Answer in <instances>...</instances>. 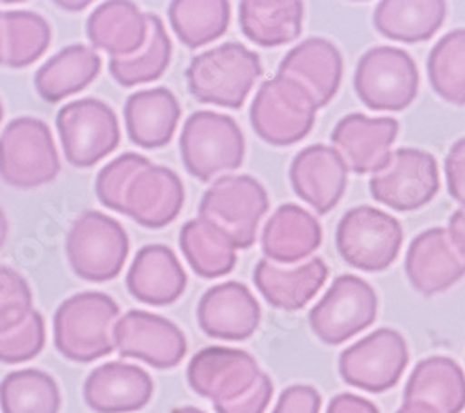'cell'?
I'll list each match as a JSON object with an SVG mask.
<instances>
[{"mask_svg":"<svg viewBox=\"0 0 465 413\" xmlns=\"http://www.w3.org/2000/svg\"><path fill=\"white\" fill-rule=\"evenodd\" d=\"M447 5L441 0H383L374 10V26L395 42H426L441 28Z\"/></svg>","mask_w":465,"mask_h":413,"instance_id":"1f68e13d","label":"cell"},{"mask_svg":"<svg viewBox=\"0 0 465 413\" xmlns=\"http://www.w3.org/2000/svg\"><path fill=\"white\" fill-rule=\"evenodd\" d=\"M154 393L149 372L138 365L108 361L95 367L84 382V400L95 413H133L145 408Z\"/></svg>","mask_w":465,"mask_h":413,"instance_id":"ffe728a7","label":"cell"},{"mask_svg":"<svg viewBox=\"0 0 465 413\" xmlns=\"http://www.w3.org/2000/svg\"><path fill=\"white\" fill-rule=\"evenodd\" d=\"M172 413H205V411H202V409H198V408H193V406H184V408H175V409H172Z\"/></svg>","mask_w":465,"mask_h":413,"instance_id":"c3c4849f","label":"cell"},{"mask_svg":"<svg viewBox=\"0 0 465 413\" xmlns=\"http://www.w3.org/2000/svg\"><path fill=\"white\" fill-rule=\"evenodd\" d=\"M272 395H274L272 379H270L266 372H262L261 379L255 382V386L248 393L225 404H214V411L216 413H264L270 400H272Z\"/></svg>","mask_w":465,"mask_h":413,"instance_id":"60d3db41","label":"cell"},{"mask_svg":"<svg viewBox=\"0 0 465 413\" xmlns=\"http://www.w3.org/2000/svg\"><path fill=\"white\" fill-rule=\"evenodd\" d=\"M147 42L129 58H110L108 71L124 88H134L159 81L172 64V40L159 15L147 14Z\"/></svg>","mask_w":465,"mask_h":413,"instance_id":"836d02e7","label":"cell"},{"mask_svg":"<svg viewBox=\"0 0 465 413\" xmlns=\"http://www.w3.org/2000/svg\"><path fill=\"white\" fill-rule=\"evenodd\" d=\"M321 242L322 228L319 220L294 203L276 209L261 235V248L266 259L282 265L300 262L312 255Z\"/></svg>","mask_w":465,"mask_h":413,"instance_id":"83f0119b","label":"cell"},{"mask_svg":"<svg viewBox=\"0 0 465 413\" xmlns=\"http://www.w3.org/2000/svg\"><path fill=\"white\" fill-rule=\"evenodd\" d=\"M179 248L200 278L216 280L232 272L237 265V246L231 237L207 218L188 220L179 233Z\"/></svg>","mask_w":465,"mask_h":413,"instance_id":"f546056e","label":"cell"},{"mask_svg":"<svg viewBox=\"0 0 465 413\" xmlns=\"http://www.w3.org/2000/svg\"><path fill=\"white\" fill-rule=\"evenodd\" d=\"M378 315V296L361 278L339 276L309 313L313 333L326 345H342L367 329Z\"/></svg>","mask_w":465,"mask_h":413,"instance_id":"30bf717a","label":"cell"},{"mask_svg":"<svg viewBox=\"0 0 465 413\" xmlns=\"http://www.w3.org/2000/svg\"><path fill=\"white\" fill-rule=\"evenodd\" d=\"M56 127L64 157L74 168L95 166L114 153L122 140L115 112L94 97L64 104L58 110Z\"/></svg>","mask_w":465,"mask_h":413,"instance_id":"52a82bcc","label":"cell"},{"mask_svg":"<svg viewBox=\"0 0 465 413\" xmlns=\"http://www.w3.org/2000/svg\"><path fill=\"white\" fill-rule=\"evenodd\" d=\"M278 74L300 83L312 93L319 108L337 93L342 79V56L339 49L322 37H309L282 60Z\"/></svg>","mask_w":465,"mask_h":413,"instance_id":"d4e9b609","label":"cell"},{"mask_svg":"<svg viewBox=\"0 0 465 413\" xmlns=\"http://www.w3.org/2000/svg\"><path fill=\"white\" fill-rule=\"evenodd\" d=\"M58 6L60 8H64V10H73V12H79V10H84V8H88L90 6V3H58Z\"/></svg>","mask_w":465,"mask_h":413,"instance_id":"7dc6e473","label":"cell"},{"mask_svg":"<svg viewBox=\"0 0 465 413\" xmlns=\"http://www.w3.org/2000/svg\"><path fill=\"white\" fill-rule=\"evenodd\" d=\"M408 359L404 337L381 328L341 354L339 372L346 384L369 393H383L399 384Z\"/></svg>","mask_w":465,"mask_h":413,"instance_id":"7c38bea8","label":"cell"},{"mask_svg":"<svg viewBox=\"0 0 465 413\" xmlns=\"http://www.w3.org/2000/svg\"><path fill=\"white\" fill-rule=\"evenodd\" d=\"M328 413H380V411L367 398H361L352 393H341L331 398L328 406Z\"/></svg>","mask_w":465,"mask_h":413,"instance_id":"ee69618b","label":"cell"},{"mask_svg":"<svg viewBox=\"0 0 465 413\" xmlns=\"http://www.w3.org/2000/svg\"><path fill=\"white\" fill-rule=\"evenodd\" d=\"M438 191L440 173L436 159L411 147L397 149L387 164L371 179L372 198L401 212L430 203Z\"/></svg>","mask_w":465,"mask_h":413,"instance_id":"4fadbf2b","label":"cell"},{"mask_svg":"<svg viewBox=\"0 0 465 413\" xmlns=\"http://www.w3.org/2000/svg\"><path fill=\"white\" fill-rule=\"evenodd\" d=\"M179 147L186 172L203 182L220 173L239 170L246 155V142L239 123L231 116L211 110L188 116Z\"/></svg>","mask_w":465,"mask_h":413,"instance_id":"3957f363","label":"cell"},{"mask_svg":"<svg viewBox=\"0 0 465 413\" xmlns=\"http://www.w3.org/2000/svg\"><path fill=\"white\" fill-rule=\"evenodd\" d=\"M261 74L259 54L231 42L193 56L184 77L198 103L239 110Z\"/></svg>","mask_w":465,"mask_h":413,"instance_id":"7a4b0ae2","label":"cell"},{"mask_svg":"<svg viewBox=\"0 0 465 413\" xmlns=\"http://www.w3.org/2000/svg\"><path fill=\"white\" fill-rule=\"evenodd\" d=\"M34 311L28 281L14 269L0 265V335L23 324Z\"/></svg>","mask_w":465,"mask_h":413,"instance_id":"ab89813d","label":"cell"},{"mask_svg":"<svg viewBox=\"0 0 465 413\" xmlns=\"http://www.w3.org/2000/svg\"><path fill=\"white\" fill-rule=\"evenodd\" d=\"M103 60L88 45H67L35 71L34 88L44 101L54 104L86 90L101 73Z\"/></svg>","mask_w":465,"mask_h":413,"instance_id":"f1b7e54d","label":"cell"},{"mask_svg":"<svg viewBox=\"0 0 465 413\" xmlns=\"http://www.w3.org/2000/svg\"><path fill=\"white\" fill-rule=\"evenodd\" d=\"M170 26L188 49H200L220 40L231 23L225 0H175L168 6Z\"/></svg>","mask_w":465,"mask_h":413,"instance_id":"e575fe53","label":"cell"},{"mask_svg":"<svg viewBox=\"0 0 465 413\" xmlns=\"http://www.w3.org/2000/svg\"><path fill=\"white\" fill-rule=\"evenodd\" d=\"M397 413H410V411H408V409H404V408H401Z\"/></svg>","mask_w":465,"mask_h":413,"instance_id":"f907efd6","label":"cell"},{"mask_svg":"<svg viewBox=\"0 0 465 413\" xmlns=\"http://www.w3.org/2000/svg\"><path fill=\"white\" fill-rule=\"evenodd\" d=\"M410 283L424 296L438 294L465 274V261L450 242L449 231L434 228L420 233L406 255Z\"/></svg>","mask_w":465,"mask_h":413,"instance_id":"603a6c76","label":"cell"},{"mask_svg":"<svg viewBox=\"0 0 465 413\" xmlns=\"http://www.w3.org/2000/svg\"><path fill=\"white\" fill-rule=\"evenodd\" d=\"M186 272L175 251L164 244H145L138 250L127 272V289L138 302L170 306L184 294Z\"/></svg>","mask_w":465,"mask_h":413,"instance_id":"7402d4cb","label":"cell"},{"mask_svg":"<svg viewBox=\"0 0 465 413\" xmlns=\"http://www.w3.org/2000/svg\"><path fill=\"white\" fill-rule=\"evenodd\" d=\"M120 306L104 292H81L60 304L54 313L56 350L74 363H92L115 350L114 326Z\"/></svg>","mask_w":465,"mask_h":413,"instance_id":"6da1fadb","label":"cell"},{"mask_svg":"<svg viewBox=\"0 0 465 413\" xmlns=\"http://www.w3.org/2000/svg\"><path fill=\"white\" fill-rule=\"evenodd\" d=\"M124 225L99 211H86L73 221L65 237L69 267L84 281L104 283L118 278L129 257Z\"/></svg>","mask_w":465,"mask_h":413,"instance_id":"277c9868","label":"cell"},{"mask_svg":"<svg viewBox=\"0 0 465 413\" xmlns=\"http://www.w3.org/2000/svg\"><path fill=\"white\" fill-rule=\"evenodd\" d=\"M149 164L151 161L138 153H124L120 157H115L114 161H110L97 173V179H95L97 200L110 211L122 214L124 198L131 181L136 177L138 172H142Z\"/></svg>","mask_w":465,"mask_h":413,"instance_id":"74e56055","label":"cell"},{"mask_svg":"<svg viewBox=\"0 0 465 413\" xmlns=\"http://www.w3.org/2000/svg\"><path fill=\"white\" fill-rule=\"evenodd\" d=\"M291 184L298 198L312 205L317 214H328L342 198L348 182V168L337 149L309 145L291 164Z\"/></svg>","mask_w":465,"mask_h":413,"instance_id":"ac0fdd59","label":"cell"},{"mask_svg":"<svg viewBox=\"0 0 465 413\" xmlns=\"http://www.w3.org/2000/svg\"><path fill=\"white\" fill-rule=\"evenodd\" d=\"M354 86L358 97L371 110L401 112L417 95L419 71L406 51L376 47L361 56Z\"/></svg>","mask_w":465,"mask_h":413,"instance_id":"8fae6325","label":"cell"},{"mask_svg":"<svg viewBox=\"0 0 465 413\" xmlns=\"http://www.w3.org/2000/svg\"><path fill=\"white\" fill-rule=\"evenodd\" d=\"M397 134L399 122L393 118L351 114L335 125L331 142L346 168L363 175L376 173L387 164Z\"/></svg>","mask_w":465,"mask_h":413,"instance_id":"d6986e66","label":"cell"},{"mask_svg":"<svg viewBox=\"0 0 465 413\" xmlns=\"http://www.w3.org/2000/svg\"><path fill=\"white\" fill-rule=\"evenodd\" d=\"M257 359L239 349L207 347L193 356L186 369L193 393L214 404H225L248 393L261 379Z\"/></svg>","mask_w":465,"mask_h":413,"instance_id":"9a60e30c","label":"cell"},{"mask_svg":"<svg viewBox=\"0 0 465 413\" xmlns=\"http://www.w3.org/2000/svg\"><path fill=\"white\" fill-rule=\"evenodd\" d=\"M114 341L120 356L161 370L177 367L188 350L186 337L177 324L140 310L127 311L115 322Z\"/></svg>","mask_w":465,"mask_h":413,"instance_id":"5bb4252c","label":"cell"},{"mask_svg":"<svg viewBox=\"0 0 465 413\" xmlns=\"http://www.w3.org/2000/svg\"><path fill=\"white\" fill-rule=\"evenodd\" d=\"M268 207V194L257 179L223 175L203 194L198 212L220 225L239 250H248L257 241L259 223Z\"/></svg>","mask_w":465,"mask_h":413,"instance_id":"ba28073f","label":"cell"},{"mask_svg":"<svg viewBox=\"0 0 465 413\" xmlns=\"http://www.w3.org/2000/svg\"><path fill=\"white\" fill-rule=\"evenodd\" d=\"M239 23L250 42L282 47L300 37L303 5L298 0H244L239 5Z\"/></svg>","mask_w":465,"mask_h":413,"instance_id":"4dcf8cb0","label":"cell"},{"mask_svg":"<svg viewBox=\"0 0 465 413\" xmlns=\"http://www.w3.org/2000/svg\"><path fill=\"white\" fill-rule=\"evenodd\" d=\"M322 398L321 393L312 386H291L287 388L272 413H321Z\"/></svg>","mask_w":465,"mask_h":413,"instance_id":"b9f144b4","label":"cell"},{"mask_svg":"<svg viewBox=\"0 0 465 413\" xmlns=\"http://www.w3.org/2000/svg\"><path fill=\"white\" fill-rule=\"evenodd\" d=\"M3 413H60L62 393L49 372L21 369L0 382Z\"/></svg>","mask_w":465,"mask_h":413,"instance_id":"d590c367","label":"cell"},{"mask_svg":"<svg viewBox=\"0 0 465 413\" xmlns=\"http://www.w3.org/2000/svg\"><path fill=\"white\" fill-rule=\"evenodd\" d=\"M449 237L456 251L465 261V209L456 211L449 220Z\"/></svg>","mask_w":465,"mask_h":413,"instance_id":"f6af8a7d","label":"cell"},{"mask_svg":"<svg viewBox=\"0 0 465 413\" xmlns=\"http://www.w3.org/2000/svg\"><path fill=\"white\" fill-rule=\"evenodd\" d=\"M410 413H461L465 408V374L443 356L422 359L411 372L404 391Z\"/></svg>","mask_w":465,"mask_h":413,"instance_id":"44dd1931","label":"cell"},{"mask_svg":"<svg viewBox=\"0 0 465 413\" xmlns=\"http://www.w3.org/2000/svg\"><path fill=\"white\" fill-rule=\"evenodd\" d=\"M445 175L449 194L465 209V138L450 147L445 161Z\"/></svg>","mask_w":465,"mask_h":413,"instance_id":"7bdbcfd3","label":"cell"},{"mask_svg":"<svg viewBox=\"0 0 465 413\" xmlns=\"http://www.w3.org/2000/svg\"><path fill=\"white\" fill-rule=\"evenodd\" d=\"M3 120H5V104L0 101V123H3Z\"/></svg>","mask_w":465,"mask_h":413,"instance_id":"681fc988","label":"cell"},{"mask_svg":"<svg viewBox=\"0 0 465 413\" xmlns=\"http://www.w3.org/2000/svg\"><path fill=\"white\" fill-rule=\"evenodd\" d=\"M124 118L134 145L161 149L173 140L181 120V104L168 88L138 90L127 99Z\"/></svg>","mask_w":465,"mask_h":413,"instance_id":"484cf974","label":"cell"},{"mask_svg":"<svg viewBox=\"0 0 465 413\" xmlns=\"http://www.w3.org/2000/svg\"><path fill=\"white\" fill-rule=\"evenodd\" d=\"M62 170L54 136L37 118H17L0 134V179L19 191L53 182Z\"/></svg>","mask_w":465,"mask_h":413,"instance_id":"5b68a950","label":"cell"},{"mask_svg":"<svg viewBox=\"0 0 465 413\" xmlns=\"http://www.w3.org/2000/svg\"><path fill=\"white\" fill-rule=\"evenodd\" d=\"M429 79L434 92L452 104H465V30H452L429 56Z\"/></svg>","mask_w":465,"mask_h":413,"instance_id":"8d00e7d4","label":"cell"},{"mask_svg":"<svg viewBox=\"0 0 465 413\" xmlns=\"http://www.w3.org/2000/svg\"><path fill=\"white\" fill-rule=\"evenodd\" d=\"M196 315L203 333L220 341H246L261 324L257 298L239 281L211 287L202 296Z\"/></svg>","mask_w":465,"mask_h":413,"instance_id":"2e32d148","label":"cell"},{"mask_svg":"<svg viewBox=\"0 0 465 413\" xmlns=\"http://www.w3.org/2000/svg\"><path fill=\"white\" fill-rule=\"evenodd\" d=\"M335 241L346 265L381 272L391 267L401 251L402 225L391 214L361 205L342 216Z\"/></svg>","mask_w":465,"mask_h":413,"instance_id":"9c48e42d","label":"cell"},{"mask_svg":"<svg viewBox=\"0 0 465 413\" xmlns=\"http://www.w3.org/2000/svg\"><path fill=\"white\" fill-rule=\"evenodd\" d=\"M317 108L312 93L300 83L276 74L261 84L250 108V122L261 140L285 147L312 133Z\"/></svg>","mask_w":465,"mask_h":413,"instance_id":"8992f818","label":"cell"},{"mask_svg":"<svg viewBox=\"0 0 465 413\" xmlns=\"http://www.w3.org/2000/svg\"><path fill=\"white\" fill-rule=\"evenodd\" d=\"M8 231H10V223H8V216L0 207V250L5 248L6 241H8Z\"/></svg>","mask_w":465,"mask_h":413,"instance_id":"bcb514c9","label":"cell"},{"mask_svg":"<svg viewBox=\"0 0 465 413\" xmlns=\"http://www.w3.org/2000/svg\"><path fill=\"white\" fill-rule=\"evenodd\" d=\"M147 14L124 0L99 5L86 23L90 44L112 58L134 56L147 42Z\"/></svg>","mask_w":465,"mask_h":413,"instance_id":"4316f807","label":"cell"},{"mask_svg":"<svg viewBox=\"0 0 465 413\" xmlns=\"http://www.w3.org/2000/svg\"><path fill=\"white\" fill-rule=\"evenodd\" d=\"M51 40V25L37 12H0V65L28 67L49 51Z\"/></svg>","mask_w":465,"mask_h":413,"instance_id":"d6a6232c","label":"cell"},{"mask_svg":"<svg viewBox=\"0 0 465 413\" xmlns=\"http://www.w3.org/2000/svg\"><path fill=\"white\" fill-rule=\"evenodd\" d=\"M328 267L321 257L309 259L294 269H283L276 262L261 259L253 270V283L266 302L283 311L305 308L324 287Z\"/></svg>","mask_w":465,"mask_h":413,"instance_id":"cb8c5ba5","label":"cell"},{"mask_svg":"<svg viewBox=\"0 0 465 413\" xmlns=\"http://www.w3.org/2000/svg\"><path fill=\"white\" fill-rule=\"evenodd\" d=\"M183 205L184 184L181 177L166 166L151 162L131 181L122 214L147 230H163L181 214Z\"/></svg>","mask_w":465,"mask_h":413,"instance_id":"e0dca14e","label":"cell"},{"mask_svg":"<svg viewBox=\"0 0 465 413\" xmlns=\"http://www.w3.org/2000/svg\"><path fill=\"white\" fill-rule=\"evenodd\" d=\"M45 335L44 315L34 310L23 324L0 335V363L19 365L37 358L45 347Z\"/></svg>","mask_w":465,"mask_h":413,"instance_id":"f35d334b","label":"cell"}]
</instances>
